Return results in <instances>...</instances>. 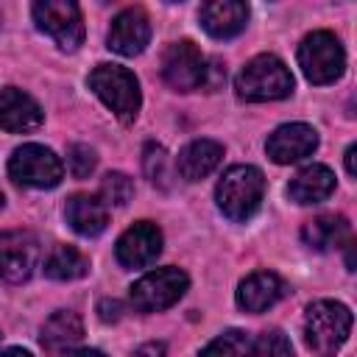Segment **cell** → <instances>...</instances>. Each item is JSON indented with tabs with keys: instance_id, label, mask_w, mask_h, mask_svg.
<instances>
[{
	"instance_id": "25",
	"label": "cell",
	"mask_w": 357,
	"mask_h": 357,
	"mask_svg": "<svg viewBox=\"0 0 357 357\" xmlns=\"http://www.w3.org/2000/svg\"><path fill=\"white\" fill-rule=\"evenodd\" d=\"M142 167H145V176L153 181V184H159V187H170V170H167V153H165V148L162 145H156V142H148L145 145V151H142Z\"/></svg>"
},
{
	"instance_id": "27",
	"label": "cell",
	"mask_w": 357,
	"mask_h": 357,
	"mask_svg": "<svg viewBox=\"0 0 357 357\" xmlns=\"http://www.w3.org/2000/svg\"><path fill=\"white\" fill-rule=\"evenodd\" d=\"M95 162H98V156H95V151H92L89 145H84V142L70 145V151H67V165H70V173H73L75 178H86V176L95 170Z\"/></svg>"
},
{
	"instance_id": "26",
	"label": "cell",
	"mask_w": 357,
	"mask_h": 357,
	"mask_svg": "<svg viewBox=\"0 0 357 357\" xmlns=\"http://www.w3.org/2000/svg\"><path fill=\"white\" fill-rule=\"evenodd\" d=\"M254 357H293V346L282 332H265L254 343Z\"/></svg>"
},
{
	"instance_id": "19",
	"label": "cell",
	"mask_w": 357,
	"mask_h": 357,
	"mask_svg": "<svg viewBox=\"0 0 357 357\" xmlns=\"http://www.w3.org/2000/svg\"><path fill=\"white\" fill-rule=\"evenodd\" d=\"M84 337V321L73 310H59L53 312L45 326H42V346L53 354H61L73 346H78Z\"/></svg>"
},
{
	"instance_id": "21",
	"label": "cell",
	"mask_w": 357,
	"mask_h": 357,
	"mask_svg": "<svg viewBox=\"0 0 357 357\" xmlns=\"http://www.w3.org/2000/svg\"><path fill=\"white\" fill-rule=\"evenodd\" d=\"M301 240L310 248H315V251L337 248L340 243L349 240V223H346L343 215H318V218H312V220L304 223Z\"/></svg>"
},
{
	"instance_id": "20",
	"label": "cell",
	"mask_w": 357,
	"mask_h": 357,
	"mask_svg": "<svg viewBox=\"0 0 357 357\" xmlns=\"http://www.w3.org/2000/svg\"><path fill=\"white\" fill-rule=\"evenodd\" d=\"M332 190H335V173L326 165H310L301 173H296V178L287 187V195L296 204H318L329 198Z\"/></svg>"
},
{
	"instance_id": "10",
	"label": "cell",
	"mask_w": 357,
	"mask_h": 357,
	"mask_svg": "<svg viewBox=\"0 0 357 357\" xmlns=\"http://www.w3.org/2000/svg\"><path fill=\"white\" fill-rule=\"evenodd\" d=\"M39 262V240L31 231H0V279L20 284Z\"/></svg>"
},
{
	"instance_id": "14",
	"label": "cell",
	"mask_w": 357,
	"mask_h": 357,
	"mask_svg": "<svg viewBox=\"0 0 357 357\" xmlns=\"http://www.w3.org/2000/svg\"><path fill=\"white\" fill-rule=\"evenodd\" d=\"M36 126H42V106L17 86L0 89V128L11 134H22V131H33Z\"/></svg>"
},
{
	"instance_id": "11",
	"label": "cell",
	"mask_w": 357,
	"mask_h": 357,
	"mask_svg": "<svg viewBox=\"0 0 357 357\" xmlns=\"http://www.w3.org/2000/svg\"><path fill=\"white\" fill-rule=\"evenodd\" d=\"M162 251V231L156 223L151 220H139L134 226H128L120 240H117V262L126 268H142L151 265Z\"/></svg>"
},
{
	"instance_id": "28",
	"label": "cell",
	"mask_w": 357,
	"mask_h": 357,
	"mask_svg": "<svg viewBox=\"0 0 357 357\" xmlns=\"http://www.w3.org/2000/svg\"><path fill=\"white\" fill-rule=\"evenodd\" d=\"M98 312H100V321L114 324V321H120V315H123V304H120L117 298H103V301L98 304Z\"/></svg>"
},
{
	"instance_id": "6",
	"label": "cell",
	"mask_w": 357,
	"mask_h": 357,
	"mask_svg": "<svg viewBox=\"0 0 357 357\" xmlns=\"http://www.w3.org/2000/svg\"><path fill=\"white\" fill-rule=\"evenodd\" d=\"M8 173L17 184L22 187H33V190H50L61 181L64 176V167L59 162V156L45 148V145H36V142H28V145H20L11 159H8Z\"/></svg>"
},
{
	"instance_id": "24",
	"label": "cell",
	"mask_w": 357,
	"mask_h": 357,
	"mask_svg": "<svg viewBox=\"0 0 357 357\" xmlns=\"http://www.w3.org/2000/svg\"><path fill=\"white\" fill-rule=\"evenodd\" d=\"M131 195H134V184H131V178L126 176V173H106L103 178H100V201L106 204V206H126L128 201H131Z\"/></svg>"
},
{
	"instance_id": "2",
	"label": "cell",
	"mask_w": 357,
	"mask_h": 357,
	"mask_svg": "<svg viewBox=\"0 0 357 357\" xmlns=\"http://www.w3.org/2000/svg\"><path fill=\"white\" fill-rule=\"evenodd\" d=\"M218 206L229 220H248L265 195V176L254 165H234L218 181Z\"/></svg>"
},
{
	"instance_id": "34",
	"label": "cell",
	"mask_w": 357,
	"mask_h": 357,
	"mask_svg": "<svg viewBox=\"0 0 357 357\" xmlns=\"http://www.w3.org/2000/svg\"><path fill=\"white\" fill-rule=\"evenodd\" d=\"M0 206H3V192H0Z\"/></svg>"
},
{
	"instance_id": "3",
	"label": "cell",
	"mask_w": 357,
	"mask_h": 357,
	"mask_svg": "<svg viewBox=\"0 0 357 357\" xmlns=\"http://www.w3.org/2000/svg\"><path fill=\"white\" fill-rule=\"evenodd\" d=\"M234 89L243 100L251 103H262V100H279L287 98L293 89V75L287 70V64L273 56V53H262L254 56L237 75Z\"/></svg>"
},
{
	"instance_id": "32",
	"label": "cell",
	"mask_w": 357,
	"mask_h": 357,
	"mask_svg": "<svg viewBox=\"0 0 357 357\" xmlns=\"http://www.w3.org/2000/svg\"><path fill=\"white\" fill-rule=\"evenodd\" d=\"M70 357H106V354L98 351V349H78V351H73Z\"/></svg>"
},
{
	"instance_id": "9",
	"label": "cell",
	"mask_w": 357,
	"mask_h": 357,
	"mask_svg": "<svg viewBox=\"0 0 357 357\" xmlns=\"http://www.w3.org/2000/svg\"><path fill=\"white\" fill-rule=\"evenodd\" d=\"M162 75L178 92L198 89L206 81V59L190 39L173 42L162 56Z\"/></svg>"
},
{
	"instance_id": "12",
	"label": "cell",
	"mask_w": 357,
	"mask_h": 357,
	"mask_svg": "<svg viewBox=\"0 0 357 357\" xmlns=\"http://www.w3.org/2000/svg\"><path fill=\"white\" fill-rule=\"evenodd\" d=\"M315 148H318V134L307 123H284L265 142V151L276 165L298 162V159L310 156Z\"/></svg>"
},
{
	"instance_id": "5",
	"label": "cell",
	"mask_w": 357,
	"mask_h": 357,
	"mask_svg": "<svg viewBox=\"0 0 357 357\" xmlns=\"http://www.w3.org/2000/svg\"><path fill=\"white\" fill-rule=\"evenodd\" d=\"M298 64L312 84H332L343 75L346 53L335 33L329 31H312L298 45Z\"/></svg>"
},
{
	"instance_id": "15",
	"label": "cell",
	"mask_w": 357,
	"mask_h": 357,
	"mask_svg": "<svg viewBox=\"0 0 357 357\" xmlns=\"http://www.w3.org/2000/svg\"><path fill=\"white\" fill-rule=\"evenodd\" d=\"M248 22V6L240 0H212L201 6V25L215 39L237 36Z\"/></svg>"
},
{
	"instance_id": "16",
	"label": "cell",
	"mask_w": 357,
	"mask_h": 357,
	"mask_svg": "<svg viewBox=\"0 0 357 357\" xmlns=\"http://www.w3.org/2000/svg\"><path fill=\"white\" fill-rule=\"evenodd\" d=\"M287 284L271 273V271H257L251 276H245L237 287V304L245 312H265L268 307H273L279 298H284Z\"/></svg>"
},
{
	"instance_id": "33",
	"label": "cell",
	"mask_w": 357,
	"mask_h": 357,
	"mask_svg": "<svg viewBox=\"0 0 357 357\" xmlns=\"http://www.w3.org/2000/svg\"><path fill=\"white\" fill-rule=\"evenodd\" d=\"M0 357H31L25 349H6V351H0Z\"/></svg>"
},
{
	"instance_id": "17",
	"label": "cell",
	"mask_w": 357,
	"mask_h": 357,
	"mask_svg": "<svg viewBox=\"0 0 357 357\" xmlns=\"http://www.w3.org/2000/svg\"><path fill=\"white\" fill-rule=\"evenodd\" d=\"M64 215H67V223H70L78 234H84V237L100 234V231L106 229V223H109V206H106L98 195H86V192L73 195V198L67 201Z\"/></svg>"
},
{
	"instance_id": "7",
	"label": "cell",
	"mask_w": 357,
	"mask_h": 357,
	"mask_svg": "<svg viewBox=\"0 0 357 357\" xmlns=\"http://www.w3.org/2000/svg\"><path fill=\"white\" fill-rule=\"evenodd\" d=\"M187 273L178 268H159L145 273L131 287V307L139 312H159L173 307L187 293Z\"/></svg>"
},
{
	"instance_id": "31",
	"label": "cell",
	"mask_w": 357,
	"mask_h": 357,
	"mask_svg": "<svg viewBox=\"0 0 357 357\" xmlns=\"http://www.w3.org/2000/svg\"><path fill=\"white\" fill-rule=\"evenodd\" d=\"M354 156H357V145H349V148H346V170H349V176L357 173V167H354Z\"/></svg>"
},
{
	"instance_id": "29",
	"label": "cell",
	"mask_w": 357,
	"mask_h": 357,
	"mask_svg": "<svg viewBox=\"0 0 357 357\" xmlns=\"http://www.w3.org/2000/svg\"><path fill=\"white\" fill-rule=\"evenodd\" d=\"M223 78H226V70L220 67V61L218 59H209L206 61V81H204V86L206 89H218L223 84Z\"/></svg>"
},
{
	"instance_id": "30",
	"label": "cell",
	"mask_w": 357,
	"mask_h": 357,
	"mask_svg": "<svg viewBox=\"0 0 357 357\" xmlns=\"http://www.w3.org/2000/svg\"><path fill=\"white\" fill-rule=\"evenodd\" d=\"M137 357H165V343H145L139 346Z\"/></svg>"
},
{
	"instance_id": "13",
	"label": "cell",
	"mask_w": 357,
	"mask_h": 357,
	"mask_svg": "<svg viewBox=\"0 0 357 357\" xmlns=\"http://www.w3.org/2000/svg\"><path fill=\"white\" fill-rule=\"evenodd\" d=\"M151 42V20L148 14L134 6V8H126L120 11L114 20H112V28H109V47L120 56H137L145 50V45Z\"/></svg>"
},
{
	"instance_id": "22",
	"label": "cell",
	"mask_w": 357,
	"mask_h": 357,
	"mask_svg": "<svg viewBox=\"0 0 357 357\" xmlns=\"http://www.w3.org/2000/svg\"><path fill=\"white\" fill-rule=\"evenodd\" d=\"M86 271H89V259L73 245H56L50 251V257L45 259V276H50L56 282L81 279V276H86Z\"/></svg>"
},
{
	"instance_id": "23",
	"label": "cell",
	"mask_w": 357,
	"mask_h": 357,
	"mask_svg": "<svg viewBox=\"0 0 357 357\" xmlns=\"http://www.w3.org/2000/svg\"><path fill=\"white\" fill-rule=\"evenodd\" d=\"M254 340L243 329H229L201 349V357H251Z\"/></svg>"
},
{
	"instance_id": "1",
	"label": "cell",
	"mask_w": 357,
	"mask_h": 357,
	"mask_svg": "<svg viewBox=\"0 0 357 357\" xmlns=\"http://www.w3.org/2000/svg\"><path fill=\"white\" fill-rule=\"evenodd\" d=\"M349 332H351V312L346 304L321 298L307 307L304 340L315 357H335V351L346 343Z\"/></svg>"
},
{
	"instance_id": "8",
	"label": "cell",
	"mask_w": 357,
	"mask_h": 357,
	"mask_svg": "<svg viewBox=\"0 0 357 357\" xmlns=\"http://www.w3.org/2000/svg\"><path fill=\"white\" fill-rule=\"evenodd\" d=\"M33 22L39 31L56 39L59 47L75 50L84 42L81 8L70 0H39L33 3Z\"/></svg>"
},
{
	"instance_id": "18",
	"label": "cell",
	"mask_w": 357,
	"mask_h": 357,
	"mask_svg": "<svg viewBox=\"0 0 357 357\" xmlns=\"http://www.w3.org/2000/svg\"><path fill=\"white\" fill-rule=\"evenodd\" d=\"M223 159V145L215 142V139H195L190 145L181 148L178 153V173L187 178V181H198V178H206Z\"/></svg>"
},
{
	"instance_id": "4",
	"label": "cell",
	"mask_w": 357,
	"mask_h": 357,
	"mask_svg": "<svg viewBox=\"0 0 357 357\" xmlns=\"http://www.w3.org/2000/svg\"><path fill=\"white\" fill-rule=\"evenodd\" d=\"M89 86L114 112L117 120L134 123L139 112V84L131 70L120 64H98L89 73Z\"/></svg>"
}]
</instances>
